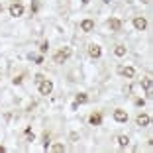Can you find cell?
<instances>
[{
	"instance_id": "cell-23",
	"label": "cell",
	"mask_w": 153,
	"mask_h": 153,
	"mask_svg": "<svg viewBox=\"0 0 153 153\" xmlns=\"http://www.w3.org/2000/svg\"><path fill=\"white\" fill-rule=\"evenodd\" d=\"M102 2H106V4H108V2H110V0H102Z\"/></svg>"
},
{
	"instance_id": "cell-10",
	"label": "cell",
	"mask_w": 153,
	"mask_h": 153,
	"mask_svg": "<svg viewBox=\"0 0 153 153\" xmlns=\"http://www.w3.org/2000/svg\"><path fill=\"white\" fill-rule=\"evenodd\" d=\"M90 124H92V126H100V124H102V116H100V114H92V116H90Z\"/></svg>"
},
{
	"instance_id": "cell-15",
	"label": "cell",
	"mask_w": 153,
	"mask_h": 153,
	"mask_svg": "<svg viewBox=\"0 0 153 153\" xmlns=\"http://www.w3.org/2000/svg\"><path fill=\"white\" fill-rule=\"evenodd\" d=\"M141 84H143L145 90H149V89H151V79H143V82H141Z\"/></svg>"
},
{
	"instance_id": "cell-1",
	"label": "cell",
	"mask_w": 153,
	"mask_h": 153,
	"mask_svg": "<svg viewBox=\"0 0 153 153\" xmlns=\"http://www.w3.org/2000/svg\"><path fill=\"white\" fill-rule=\"evenodd\" d=\"M71 53H73L71 47H63L61 51H57V53H55V59H53V61H55V63H63V61H67V59L71 57Z\"/></svg>"
},
{
	"instance_id": "cell-20",
	"label": "cell",
	"mask_w": 153,
	"mask_h": 153,
	"mask_svg": "<svg viewBox=\"0 0 153 153\" xmlns=\"http://www.w3.org/2000/svg\"><path fill=\"white\" fill-rule=\"evenodd\" d=\"M22 79H24V77H16V79H14V84H20V82H22Z\"/></svg>"
},
{
	"instance_id": "cell-12",
	"label": "cell",
	"mask_w": 153,
	"mask_h": 153,
	"mask_svg": "<svg viewBox=\"0 0 153 153\" xmlns=\"http://www.w3.org/2000/svg\"><path fill=\"white\" fill-rule=\"evenodd\" d=\"M122 75L128 77V79H132V77L136 75V71H134V67H126V69H122Z\"/></svg>"
},
{
	"instance_id": "cell-11",
	"label": "cell",
	"mask_w": 153,
	"mask_h": 153,
	"mask_svg": "<svg viewBox=\"0 0 153 153\" xmlns=\"http://www.w3.org/2000/svg\"><path fill=\"white\" fill-rule=\"evenodd\" d=\"M87 100H89V96L84 92H81V94H77V98H75V104H84Z\"/></svg>"
},
{
	"instance_id": "cell-4",
	"label": "cell",
	"mask_w": 153,
	"mask_h": 153,
	"mask_svg": "<svg viewBox=\"0 0 153 153\" xmlns=\"http://www.w3.org/2000/svg\"><path fill=\"white\" fill-rule=\"evenodd\" d=\"M22 14H24V6L22 4H12L10 6V16L18 18V16H22Z\"/></svg>"
},
{
	"instance_id": "cell-2",
	"label": "cell",
	"mask_w": 153,
	"mask_h": 153,
	"mask_svg": "<svg viewBox=\"0 0 153 153\" xmlns=\"http://www.w3.org/2000/svg\"><path fill=\"white\" fill-rule=\"evenodd\" d=\"M51 90H53V82L51 81H41L39 82V92L41 94L47 96V94H51Z\"/></svg>"
},
{
	"instance_id": "cell-22",
	"label": "cell",
	"mask_w": 153,
	"mask_h": 153,
	"mask_svg": "<svg viewBox=\"0 0 153 153\" xmlns=\"http://www.w3.org/2000/svg\"><path fill=\"white\" fill-rule=\"evenodd\" d=\"M81 2H82V4H89V2H90V0H81Z\"/></svg>"
},
{
	"instance_id": "cell-18",
	"label": "cell",
	"mask_w": 153,
	"mask_h": 153,
	"mask_svg": "<svg viewBox=\"0 0 153 153\" xmlns=\"http://www.w3.org/2000/svg\"><path fill=\"white\" fill-rule=\"evenodd\" d=\"M47 49H49V43H47V41H43V43H41V47H39V51H41V53H45Z\"/></svg>"
},
{
	"instance_id": "cell-3",
	"label": "cell",
	"mask_w": 153,
	"mask_h": 153,
	"mask_svg": "<svg viewBox=\"0 0 153 153\" xmlns=\"http://www.w3.org/2000/svg\"><path fill=\"white\" fill-rule=\"evenodd\" d=\"M89 55L94 57V59H98V57L102 55V47H100V45H96V43H92V45L89 47Z\"/></svg>"
},
{
	"instance_id": "cell-17",
	"label": "cell",
	"mask_w": 153,
	"mask_h": 153,
	"mask_svg": "<svg viewBox=\"0 0 153 153\" xmlns=\"http://www.w3.org/2000/svg\"><path fill=\"white\" fill-rule=\"evenodd\" d=\"M51 149H53V151H57V153H59V151H65V147H63V145H61V143L53 145V147H51Z\"/></svg>"
},
{
	"instance_id": "cell-21",
	"label": "cell",
	"mask_w": 153,
	"mask_h": 153,
	"mask_svg": "<svg viewBox=\"0 0 153 153\" xmlns=\"http://www.w3.org/2000/svg\"><path fill=\"white\" fill-rule=\"evenodd\" d=\"M6 151V147H2V145H0V153H4Z\"/></svg>"
},
{
	"instance_id": "cell-19",
	"label": "cell",
	"mask_w": 153,
	"mask_h": 153,
	"mask_svg": "<svg viewBox=\"0 0 153 153\" xmlns=\"http://www.w3.org/2000/svg\"><path fill=\"white\" fill-rule=\"evenodd\" d=\"M136 104H137V106H143V104H145V100H143V98H137Z\"/></svg>"
},
{
	"instance_id": "cell-7",
	"label": "cell",
	"mask_w": 153,
	"mask_h": 153,
	"mask_svg": "<svg viewBox=\"0 0 153 153\" xmlns=\"http://www.w3.org/2000/svg\"><path fill=\"white\" fill-rule=\"evenodd\" d=\"M92 28H94V22H92V20H82L81 22V30L82 32H92Z\"/></svg>"
},
{
	"instance_id": "cell-13",
	"label": "cell",
	"mask_w": 153,
	"mask_h": 153,
	"mask_svg": "<svg viewBox=\"0 0 153 153\" xmlns=\"http://www.w3.org/2000/svg\"><path fill=\"white\" fill-rule=\"evenodd\" d=\"M118 143H120L122 147H126V145L129 143V137L128 136H120V137H118Z\"/></svg>"
},
{
	"instance_id": "cell-8",
	"label": "cell",
	"mask_w": 153,
	"mask_h": 153,
	"mask_svg": "<svg viewBox=\"0 0 153 153\" xmlns=\"http://www.w3.org/2000/svg\"><path fill=\"white\" fill-rule=\"evenodd\" d=\"M134 26H136V30H145V26H147V22H145V18H136L134 20Z\"/></svg>"
},
{
	"instance_id": "cell-9",
	"label": "cell",
	"mask_w": 153,
	"mask_h": 153,
	"mask_svg": "<svg viewBox=\"0 0 153 153\" xmlns=\"http://www.w3.org/2000/svg\"><path fill=\"white\" fill-rule=\"evenodd\" d=\"M108 26H110V30H112V32H118V30L122 28V22H120V20H116V18H112V20L108 22Z\"/></svg>"
},
{
	"instance_id": "cell-14",
	"label": "cell",
	"mask_w": 153,
	"mask_h": 153,
	"mask_svg": "<svg viewBox=\"0 0 153 153\" xmlns=\"http://www.w3.org/2000/svg\"><path fill=\"white\" fill-rule=\"evenodd\" d=\"M114 53H116L118 57H124V55H126V47H122V45H118V47L114 49Z\"/></svg>"
},
{
	"instance_id": "cell-16",
	"label": "cell",
	"mask_w": 153,
	"mask_h": 153,
	"mask_svg": "<svg viewBox=\"0 0 153 153\" xmlns=\"http://www.w3.org/2000/svg\"><path fill=\"white\" fill-rule=\"evenodd\" d=\"M30 59H33L35 63H43V57L41 55H30Z\"/></svg>"
},
{
	"instance_id": "cell-5",
	"label": "cell",
	"mask_w": 153,
	"mask_h": 153,
	"mask_svg": "<svg viewBox=\"0 0 153 153\" xmlns=\"http://www.w3.org/2000/svg\"><path fill=\"white\" fill-rule=\"evenodd\" d=\"M114 120L124 124V122H128V114L124 112V110H114Z\"/></svg>"
},
{
	"instance_id": "cell-6",
	"label": "cell",
	"mask_w": 153,
	"mask_h": 153,
	"mask_svg": "<svg viewBox=\"0 0 153 153\" xmlns=\"http://www.w3.org/2000/svg\"><path fill=\"white\" fill-rule=\"evenodd\" d=\"M136 122H137V126H141V128H145V126H149V116H147V114H139Z\"/></svg>"
}]
</instances>
